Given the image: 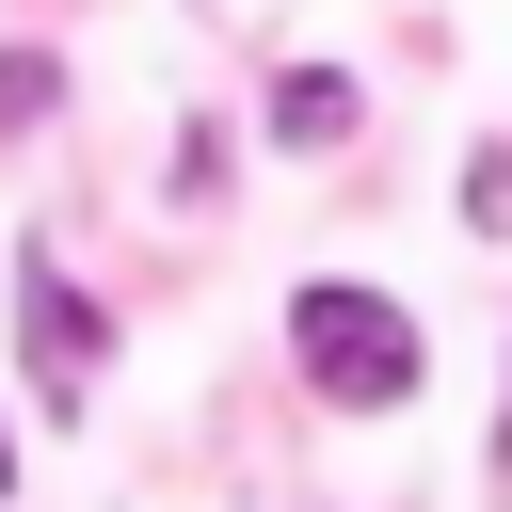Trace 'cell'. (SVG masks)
<instances>
[{
	"label": "cell",
	"instance_id": "cell-3",
	"mask_svg": "<svg viewBox=\"0 0 512 512\" xmlns=\"http://www.w3.org/2000/svg\"><path fill=\"white\" fill-rule=\"evenodd\" d=\"M272 128H288V144H336V128H352V80H320V64L272 80Z\"/></svg>",
	"mask_w": 512,
	"mask_h": 512
},
{
	"label": "cell",
	"instance_id": "cell-1",
	"mask_svg": "<svg viewBox=\"0 0 512 512\" xmlns=\"http://www.w3.org/2000/svg\"><path fill=\"white\" fill-rule=\"evenodd\" d=\"M288 352H304V384L352 400V416L416 400V320H400L384 288H304V304H288Z\"/></svg>",
	"mask_w": 512,
	"mask_h": 512
},
{
	"label": "cell",
	"instance_id": "cell-2",
	"mask_svg": "<svg viewBox=\"0 0 512 512\" xmlns=\"http://www.w3.org/2000/svg\"><path fill=\"white\" fill-rule=\"evenodd\" d=\"M16 320H32V384H48V400H80V384H96V304L32 256V272H16Z\"/></svg>",
	"mask_w": 512,
	"mask_h": 512
},
{
	"label": "cell",
	"instance_id": "cell-5",
	"mask_svg": "<svg viewBox=\"0 0 512 512\" xmlns=\"http://www.w3.org/2000/svg\"><path fill=\"white\" fill-rule=\"evenodd\" d=\"M0 480H16V432H0Z\"/></svg>",
	"mask_w": 512,
	"mask_h": 512
},
{
	"label": "cell",
	"instance_id": "cell-4",
	"mask_svg": "<svg viewBox=\"0 0 512 512\" xmlns=\"http://www.w3.org/2000/svg\"><path fill=\"white\" fill-rule=\"evenodd\" d=\"M464 208H480V224H512V144H496V160L464 176Z\"/></svg>",
	"mask_w": 512,
	"mask_h": 512
}]
</instances>
